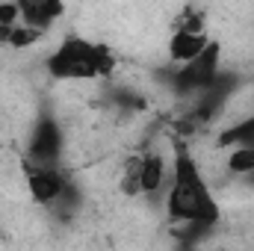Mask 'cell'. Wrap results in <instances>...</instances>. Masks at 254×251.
Segmentation results:
<instances>
[{
  "instance_id": "cell-6",
  "label": "cell",
  "mask_w": 254,
  "mask_h": 251,
  "mask_svg": "<svg viewBox=\"0 0 254 251\" xmlns=\"http://www.w3.org/2000/svg\"><path fill=\"white\" fill-rule=\"evenodd\" d=\"M169 175H172V166L166 163V157H163L160 151H142V154H139V184H142V198H148V201L166 198Z\"/></svg>"
},
{
  "instance_id": "cell-16",
  "label": "cell",
  "mask_w": 254,
  "mask_h": 251,
  "mask_svg": "<svg viewBox=\"0 0 254 251\" xmlns=\"http://www.w3.org/2000/svg\"><path fill=\"white\" fill-rule=\"evenodd\" d=\"M9 36H12V27L0 24V45H6V48H9Z\"/></svg>"
},
{
  "instance_id": "cell-15",
  "label": "cell",
  "mask_w": 254,
  "mask_h": 251,
  "mask_svg": "<svg viewBox=\"0 0 254 251\" xmlns=\"http://www.w3.org/2000/svg\"><path fill=\"white\" fill-rule=\"evenodd\" d=\"M0 24H6V27L21 24V9H18V0H0Z\"/></svg>"
},
{
  "instance_id": "cell-1",
  "label": "cell",
  "mask_w": 254,
  "mask_h": 251,
  "mask_svg": "<svg viewBox=\"0 0 254 251\" xmlns=\"http://www.w3.org/2000/svg\"><path fill=\"white\" fill-rule=\"evenodd\" d=\"M175 145V157H172V175H169V189L163 198L166 207V219L169 225H210L216 228L222 219V207L213 195V189L207 184L198 160L192 157L187 142L181 136L172 139Z\"/></svg>"
},
{
  "instance_id": "cell-9",
  "label": "cell",
  "mask_w": 254,
  "mask_h": 251,
  "mask_svg": "<svg viewBox=\"0 0 254 251\" xmlns=\"http://www.w3.org/2000/svg\"><path fill=\"white\" fill-rule=\"evenodd\" d=\"M80 207H83V189H80V184L71 178L68 181V187L48 204V210L54 213V219H60V222H71L77 213H80Z\"/></svg>"
},
{
  "instance_id": "cell-13",
  "label": "cell",
  "mask_w": 254,
  "mask_h": 251,
  "mask_svg": "<svg viewBox=\"0 0 254 251\" xmlns=\"http://www.w3.org/2000/svg\"><path fill=\"white\" fill-rule=\"evenodd\" d=\"M119 189H122V195H127V198H139V195H142V184H139V157L127 160L125 172H122V181H119Z\"/></svg>"
},
{
  "instance_id": "cell-8",
  "label": "cell",
  "mask_w": 254,
  "mask_h": 251,
  "mask_svg": "<svg viewBox=\"0 0 254 251\" xmlns=\"http://www.w3.org/2000/svg\"><path fill=\"white\" fill-rule=\"evenodd\" d=\"M210 45V33H187V30H178L169 36V45H166V54H169V63H187L192 57H198L204 48Z\"/></svg>"
},
{
  "instance_id": "cell-10",
  "label": "cell",
  "mask_w": 254,
  "mask_h": 251,
  "mask_svg": "<svg viewBox=\"0 0 254 251\" xmlns=\"http://www.w3.org/2000/svg\"><path fill=\"white\" fill-rule=\"evenodd\" d=\"M216 145H219V148H231V145H252V148H254V113L225 127V130L216 136Z\"/></svg>"
},
{
  "instance_id": "cell-12",
  "label": "cell",
  "mask_w": 254,
  "mask_h": 251,
  "mask_svg": "<svg viewBox=\"0 0 254 251\" xmlns=\"http://www.w3.org/2000/svg\"><path fill=\"white\" fill-rule=\"evenodd\" d=\"M42 36H45V30H39V27L15 24V27H12V36H9V48H12V51H27V48H33Z\"/></svg>"
},
{
  "instance_id": "cell-17",
  "label": "cell",
  "mask_w": 254,
  "mask_h": 251,
  "mask_svg": "<svg viewBox=\"0 0 254 251\" xmlns=\"http://www.w3.org/2000/svg\"><path fill=\"white\" fill-rule=\"evenodd\" d=\"M243 181H246V184H249V187L254 189V172H252V175H246V178H243Z\"/></svg>"
},
{
  "instance_id": "cell-5",
  "label": "cell",
  "mask_w": 254,
  "mask_h": 251,
  "mask_svg": "<svg viewBox=\"0 0 254 251\" xmlns=\"http://www.w3.org/2000/svg\"><path fill=\"white\" fill-rule=\"evenodd\" d=\"M21 169H24V181H27V189H30L33 201L42 204V207H48L71 181V172H65L63 166H42V163L24 160Z\"/></svg>"
},
{
  "instance_id": "cell-4",
  "label": "cell",
  "mask_w": 254,
  "mask_h": 251,
  "mask_svg": "<svg viewBox=\"0 0 254 251\" xmlns=\"http://www.w3.org/2000/svg\"><path fill=\"white\" fill-rule=\"evenodd\" d=\"M63 157H65V127L54 113L42 110L36 116L33 127H30L24 160L42 163V166H63Z\"/></svg>"
},
{
  "instance_id": "cell-14",
  "label": "cell",
  "mask_w": 254,
  "mask_h": 251,
  "mask_svg": "<svg viewBox=\"0 0 254 251\" xmlns=\"http://www.w3.org/2000/svg\"><path fill=\"white\" fill-rule=\"evenodd\" d=\"M175 27L187 30V33H207V15L201 9H184V15L178 18Z\"/></svg>"
},
{
  "instance_id": "cell-3",
  "label": "cell",
  "mask_w": 254,
  "mask_h": 251,
  "mask_svg": "<svg viewBox=\"0 0 254 251\" xmlns=\"http://www.w3.org/2000/svg\"><path fill=\"white\" fill-rule=\"evenodd\" d=\"M219 74H222V45L216 39H210V45L198 57L166 68V86L175 92L178 101H187L192 95L210 89Z\"/></svg>"
},
{
  "instance_id": "cell-2",
  "label": "cell",
  "mask_w": 254,
  "mask_h": 251,
  "mask_svg": "<svg viewBox=\"0 0 254 251\" xmlns=\"http://www.w3.org/2000/svg\"><path fill=\"white\" fill-rule=\"evenodd\" d=\"M98 45L101 42H89L77 33L63 36L54 51L45 57V71L51 80L60 83H89V80H101V68H98Z\"/></svg>"
},
{
  "instance_id": "cell-11",
  "label": "cell",
  "mask_w": 254,
  "mask_h": 251,
  "mask_svg": "<svg viewBox=\"0 0 254 251\" xmlns=\"http://www.w3.org/2000/svg\"><path fill=\"white\" fill-rule=\"evenodd\" d=\"M225 172L234 178H246L254 172V148L252 145H231L225 154Z\"/></svg>"
},
{
  "instance_id": "cell-7",
  "label": "cell",
  "mask_w": 254,
  "mask_h": 251,
  "mask_svg": "<svg viewBox=\"0 0 254 251\" xmlns=\"http://www.w3.org/2000/svg\"><path fill=\"white\" fill-rule=\"evenodd\" d=\"M18 9H21V24L48 33L65 15V0H18Z\"/></svg>"
}]
</instances>
